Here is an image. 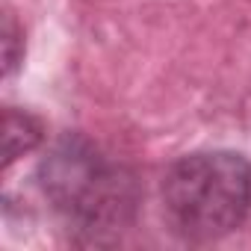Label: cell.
Instances as JSON below:
<instances>
[{"label": "cell", "instance_id": "cell-1", "mask_svg": "<svg viewBox=\"0 0 251 251\" xmlns=\"http://www.w3.org/2000/svg\"><path fill=\"white\" fill-rule=\"evenodd\" d=\"M39 183L48 201L89 236L124 227L136 210L133 175L80 133L50 148L39 166Z\"/></svg>", "mask_w": 251, "mask_h": 251}, {"label": "cell", "instance_id": "cell-2", "mask_svg": "<svg viewBox=\"0 0 251 251\" xmlns=\"http://www.w3.org/2000/svg\"><path fill=\"white\" fill-rule=\"evenodd\" d=\"M163 204L172 227L207 242L242 225L251 207V163L233 151H198L172 163L163 180Z\"/></svg>", "mask_w": 251, "mask_h": 251}, {"label": "cell", "instance_id": "cell-3", "mask_svg": "<svg viewBox=\"0 0 251 251\" xmlns=\"http://www.w3.org/2000/svg\"><path fill=\"white\" fill-rule=\"evenodd\" d=\"M42 142V124L30 112H18L6 106L3 112V163L12 166L18 157L33 151Z\"/></svg>", "mask_w": 251, "mask_h": 251}, {"label": "cell", "instance_id": "cell-4", "mask_svg": "<svg viewBox=\"0 0 251 251\" xmlns=\"http://www.w3.org/2000/svg\"><path fill=\"white\" fill-rule=\"evenodd\" d=\"M21 30L12 18V12L3 15V71L12 74V68L18 65V56H21Z\"/></svg>", "mask_w": 251, "mask_h": 251}]
</instances>
